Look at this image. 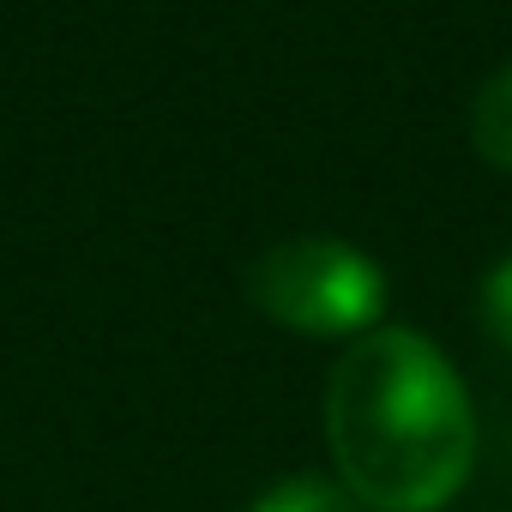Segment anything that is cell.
<instances>
[{"mask_svg":"<svg viewBox=\"0 0 512 512\" xmlns=\"http://www.w3.org/2000/svg\"><path fill=\"white\" fill-rule=\"evenodd\" d=\"M253 512H374L356 488L326 482V476H290L253 500Z\"/></svg>","mask_w":512,"mask_h":512,"instance_id":"277c9868","label":"cell"},{"mask_svg":"<svg viewBox=\"0 0 512 512\" xmlns=\"http://www.w3.org/2000/svg\"><path fill=\"white\" fill-rule=\"evenodd\" d=\"M326 446L374 512H440L476 458L470 392L422 332L374 326L326 374Z\"/></svg>","mask_w":512,"mask_h":512,"instance_id":"6da1fadb","label":"cell"},{"mask_svg":"<svg viewBox=\"0 0 512 512\" xmlns=\"http://www.w3.org/2000/svg\"><path fill=\"white\" fill-rule=\"evenodd\" d=\"M464 121H470V145H476V157H482L488 169L512 175V61H500V67L476 85Z\"/></svg>","mask_w":512,"mask_h":512,"instance_id":"3957f363","label":"cell"},{"mask_svg":"<svg viewBox=\"0 0 512 512\" xmlns=\"http://www.w3.org/2000/svg\"><path fill=\"white\" fill-rule=\"evenodd\" d=\"M482 326H488V338L512 356V253L482 278Z\"/></svg>","mask_w":512,"mask_h":512,"instance_id":"5b68a950","label":"cell"},{"mask_svg":"<svg viewBox=\"0 0 512 512\" xmlns=\"http://www.w3.org/2000/svg\"><path fill=\"white\" fill-rule=\"evenodd\" d=\"M247 302L302 338H362L386 314V278L362 247L338 235H290L253 253Z\"/></svg>","mask_w":512,"mask_h":512,"instance_id":"7a4b0ae2","label":"cell"}]
</instances>
